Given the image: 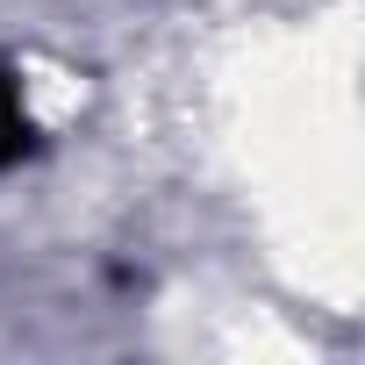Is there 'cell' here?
Masks as SVG:
<instances>
[{
  "instance_id": "6da1fadb",
  "label": "cell",
  "mask_w": 365,
  "mask_h": 365,
  "mask_svg": "<svg viewBox=\"0 0 365 365\" xmlns=\"http://www.w3.org/2000/svg\"><path fill=\"white\" fill-rule=\"evenodd\" d=\"M29 150H36V122H29V108H22L15 72H0V172H8V165H22Z\"/></svg>"
}]
</instances>
